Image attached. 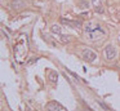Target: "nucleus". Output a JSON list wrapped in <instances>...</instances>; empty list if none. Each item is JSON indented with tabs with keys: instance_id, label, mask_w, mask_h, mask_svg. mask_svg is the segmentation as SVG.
<instances>
[{
	"instance_id": "1",
	"label": "nucleus",
	"mask_w": 120,
	"mask_h": 111,
	"mask_svg": "<svg viewBox=\"0 0 120 111\" xmlns=\"http://www.w3.org/2000/svg\"><path fill=\"white\" fill-rule=\"evenodd\" d=\"M84 31H85V34H86V36H88V39H90V40H96V39H99L101 36H103L105 34H106L101 26L93 25V23H90V22L85 25V27H84Z\"/></svg>"
},
{
	"instance_id": "2",
	"label": "nucleus",
	"mask_w": 120,
	"mask_h": 111,
	"mask_svg": "<svg viewBox=\"0 0 120 111\" xmlns=\"http://www.w3.org/2000/svg\"><path fill=\"white\" fill-rule=\"evenodd\" d=\"M83 58L85 59L86 62H94L97 58V54L94 53L93 50H90V49H84L83 50Z\"/></svg>"
},
{
	"instance_id": "3",
	"label": "nucleus",
	"mask_w": 120,
	"mask_h": 111,
	"mask_svg": "<svg viewBox=\"0 0 120 111\" xmlns=\"http://www.w3.org/2000/svg\"><path fill=\"white\" fill-rule=\"evenodd\" d=\"M45 110H47V111H65V108H63L58 102H54V101H53V102L47 103Z\"/></svg>"
},
{
	"instance_id": "4",
	"label": "nucleus",
	"mask_w": 120,
	"mask_h": 111,
	"mask_svg": "<svg viewBox=\"0 0 120 111\" xmlns=\"http://www.w3.org/2000/svg\"><path fill=\"white\" fill-rule=\"evenodd\" d=\"M105 57L107 59H114L116 57V49L114 48L112 45H107L105 48Z\"/></svg>"
},
{
	"instance_id": "5",
	"label": "nucleus",
	"mask_w": 120,
	"mask_h": 111,
	"mask_svg": "<svg viewBox=\"0 0 120 111\" xmlns=\"http://www.w3.org/2000/svg\"><path fill=\"white\" fill-rule=\"evenodd\" d=\"M61 21H62V23H65V25H67V26H71V27H74V28H78L81 26V23L79 22V21H71V19H66V18H62Z\"/></svg>"
},
{
	"instance_id": "6",
	"label": "nucleus",
	"mask_w": 120,
	"mask_h": 111,
	"mask_svg": "<svg viewBox=\"0 0 120 111\" xmlns=\"http://www.w3.org/2000/svg\"><path fill=\"white\" fill-rule=\"evenodd\" d=\"M93 8L97 13H103V7H102V1L101 0H92Z\"/></svg>"
},
{
	"instance_id": "7",
	"label": "nucleus",
	"mask_w": 120,
	"mask_h": 111,
	"mask_svg": "<svg viewBox=\"0 0 120 111\" xmlns=\"http://www.w3.org/2000/svg\"><path fill=\"white\" fill-rule=\"evenodd\" d=\"M48 79L50 80V83H53V84H56L58 80V72L53 71V70H50L49 72H48Z\"/></svg>"
},
{
	"instance_id": "8",
	"label": "nucleus",
	"mask_w": 120,
	"mask_h": 111,
	"mask_svg": "<svg viewBox=\"0 0 120 111\" xmlns=\"http://www.w3.org/2000/svg\"><path fill=\"white\" fill-rule=\"evenodd\" d=\"M50 31H52L53 34H57V35H61V27L58 25H53L52 27H50Z\"/></svg>"
},
{
	"instance_id": "9",
	"label": "nucleus",
	"mask_w": 120,
	"mask_h": 111,
	"mask_svg": "<svg viewBox=\"0 0 120 111\" xmlns=\"http://www.w3.org/2000/svg\"><path fill=\"white\" fill-rule=\"evenodd\" d=\"M79 7L83 8V9H86V8H89V1L88 0H80L79 1Z\"/></svg>"
},
{
	"instance_id": "10",
	"label": "nucleus",
	"mask_w": 120,
	"mask_h": 111,
	"mask_svg": "<svg viewBox=\"0 0 120 111\" xmlns=\"http://www.w3.org/2000/svg\"><path fill=\"white\" fill-rule=\"evenodd\" d=\"M12 5H13V8H16V9H19V8L22 7V3H21V1H18V0H17V1L14 0L13 4H12Z\"/></svg>"
},
{
	"instance_id": "11",
	"label": "nucleus",
	"mask_w": 120,
	"mask_h": 111,
	"mask_svg": "<svg viewBox=\"0 0 120 111\" xmlns=\"http://www.w3.org/2000/svg\"><path fill=\"white\" fill-rule=\"evenodd\" d=\"M60 40L62 41V43H68V36H66V35H60Z\"/></svg>"
},
{
	"instance_id": "12",
	"label": "nucleus",
	"mask_w": 120,
	"mask_h": 111,
	"mask_svg": "<svg viewBox=\"0 0 120 111\" xmlns=\"http://www.w3.org/2000/svg\"><path fill=\"white\" fill-rule=\"evenodd\" d=\"M97 103H98V105L101 106V107L103 108V110H109V107H107L106 105H103V103H102V102H99V101H97Z\"/></svg>"
},
{
	"instance_id": "13",
	"label": "nucleus",
	"mask_w": 120,
	"mask_h": 111,
	"mask_svg": "<svg viewBox=\"0 0 120 111\" xmlns=\"http://www.w3.org/2000/svg\"><path fill=\"white\" fill-rule=\"evenodd\" d=\"M35 61H38V58H36V57H34V58H32L31 61H29V62H27V63H29V65H31V63H34Z\"/></svg>"
},
{
	"instance_id": "14",
	"label": "nucleus",
	"mask_w": 120,
	"mask_h": 111,
	"mask_svg": "<svg viewBox=\"0 0 120 111\" xmlns=\"http://www.w3.org/2000/svg\"><path fill=\"white\" fill-rule=\"evenodd\" d=\"M86 111H93V108H89L88 107V108H86Z\"/></svg>"
}]
</instances>
